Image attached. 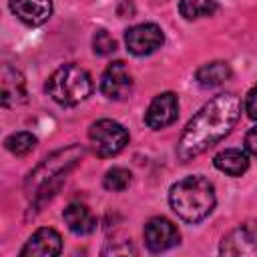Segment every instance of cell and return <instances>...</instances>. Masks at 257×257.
<instances>
[{
  "mask_svg": "<svg viewBox=\"0 0 257 257\" xmlns=\"http://www.w3.org/2000/svg\"><path fill=\"white\" fill-rule=\"evenodd\" d=\"M213 165L221 173H225L229 177H241L249 169V157H247V151H241V149H225V151H221V153L215 155Z\"/></svg>",
  "mask_w": 257,
  "mask_h": 257,
  "instance_id": "obj_15",
  "label": "cell"
},
{
  "mask_svg": "<svg viewBox=\"0 0 257 257\" xmlns=\"http://www.w3.org/2000/svg\"><path fill=\"white\" fill-rule=\"evenodd\" d=\"M88 139L92 143V149L98 157H114L128 145V131L112 120V118H100L90 124Z\"/></svg>",
  "mask_w": 257,
  "mask_h": 257,
  "instance_id": "obj_5",
  "label": "cell"
},
{
  "mask_svg": "<svg viewBox=\"0 0 257 257\" xmlns=\"http://www.w3.org/2000/svg\"><path fill=\"white\" fill-rule=\"evenodd\" d=\"M84 149L78 147V145H70L68 149H62V151H56L52 153L50 157H46L26 179L24 183V189L28 195L36 197L38 191H42L46 185L50 183H56V181H62L66 171L72 169L76 165V161H80Z\"/></svg>",
  "mask_w": 257,
  "mask_h": 257,
  "instance_id": "obj_4",
  "label": "cell"
},
{
  "mask_svg": "<svg viewBox=\"0 0 257 257\" xmlns=\"http://www.w3.org/2000/svg\"><path fill=\"white\" fill-rule=\"evenodd\" d=\"M143 233H145V245L153 253L167 251V249L175 247L179 243V239H181L177 225L173 221H169L167 217H153V219H149Z\"/></svg>",
  "mask_w": 257,
  "mask_h": 257,
  "instance_id": "obj_8",
  "label": "cell"
},
{
  "mask_svg": "<svg viewBox=\"0 0 257 257\" xmlns=\"http://www.w3.org/2000/svg\"><path fill=\"white\" fill-rule=\"evenodd\" d=\"M0 94H2V106L4 108H12L18 106L26 100V82L24 76L12 68V66H2V74H0Z\"/></svg>",
  "mask_w": 257,
  "mask_h": 257,
  "instance_id": "obj_13",
  "label": "cell"
},
{
  "mask_svg": "<svg viewBox=\"0 0 257 257\" xmlns=\"http://www.w3.org/2000/svg\"><path fill=\"white\" fill-rule=\"evenodd\" d=\"M163 42H165V34L161 26H157L155 22H143V24L131 26L124 32V44L128 52L135 56L153 54L163 46Z\"/></svg>",
  "mask_w": 257,
  "mask_h": 257,
  "instance_id": "obj_6",
  "label": "cell"
},
{
  "mask_svg": "<svg viewBox=\"0 0 257 257\" xmlns=\"http://www.w3.org/2000/svg\"><path fill=\"white\" fill-rule=\"evenodd\" d=\"M10 10L26 26H40L52 14V0H10Z\"/></svg>",
  "mask_w": 257,
  "mask_h": 257,
  "instance_id": "obj_12",
  "label": "cell"
},
{
  "mask_svg": "<svg viewBox=\"0 0 257 257\" xmlns=\"http://www.w3.org/2000/svg\"><path fill=\"white\" fill-rule=\"evenodd\" d=\"M219 253L231 257H257V223H243L231 229L223 237Z\"/></svg>",
  "mask_w": 257,
  "mask_h": 257,
  "instance_id": "obj_7",
  "label": "cell"
},
{
  "mask_svg": "<svg viewBox=\"0 0 257 257\" xmlns=\"http://www.w3.org/2000/svg\"><path fill=\"white\" fill-rule=\"evenodd\" d=\"M4 147H6V151H10L16 157H24L36 147V137L32 133H28V131L12 133L10 137H6Z\"/></svg>",
  "mask_w": 257,
  "mask_h": 257,
  "instance_id": "obj_18",
  "label": "cell"
},
{
  "mask_svg": "<svg viewBox=\"0 0 257 257\" xmlns=\"http://www.w3.org/2000/svg\"><path fill=\"white\" fill-rule=\"evenodd\" d=\"M195 78H197V82L201 86L213 88V86H219V84H223V82H227L231 78V66L225 60H213V62L203 64L197 70Z\"/></svg>",
  "mask_w": 257,
  "mask_h": 257,
  "instance_id": "obj_16",
  "label": "cell"
},
{
  "mask_svg": "<svg viewBox=\"0 0 257 257\" xmlns=\"http://www.w3.org/2000/svg\"><path fill=\"white\" fill-rule=\"evenodd\" d=\"M92 50L98 56H108L116 50V40L106 30H96L92 36Z\"/></svg>",
  "mask_w": 257,
  "mask_h": 257,
  "instance_id": "obj_20",
  "label": "cell"
},
{
  "mask_svg": "<svg viewBox=\"0 0 257 257\" xmlns=\"http://www.w3.org/2000/svg\"><path fill=\"white\" fill-rule=\"evenodd\" d=\"M100 90L106 98H112V100H122L131 94L133 76L122 60H114L106 66L100 78Z\"/></svg>",
  "mask_w": 257,
  "mask_h": 257,
  "instance_id": "obj_9",
  "label": "cell"
},
{
  "mask_svg": "<svg viewBox=\"0 0 257 257\" xmlns=\"http://www.w3.org/2000/svg\"><path fill=\"white\" fill-rule=\"evenodd\" d=\"M46 92L62 106H74L90 96L92 78L78 64H62L48 76Z\"/></svg>",
  "mask_w": 257,
  "mask_h": 257,
  "instance_id": "obj_3",
  "label": "cell"
},
{
  "mask_svg": "<svg viewBox=\"0 0 257 257\" xmlns=\"http://www.w3.org/2000/svg\"><path fill=\"white\" fill-rule=\"evenodd\" d=\"M177 114H179L177 94L175 92H161L151 100V104L145 112V122L153 131H161V128L173 124L177 120Z\"/></svg>",
  "mask_w": 257,
  "mask_h": 257,
  "instance_id": "obj_10",
  "label": "cell"
},
{
  "mask_svg": "<svg viewBox=\"0 0 257 257\" xmlns=\"http://www.w3.org/2000/svg\"><path fill=\"white\" fill-rule=\"evenodd\" d=\"M245 151L253 157H257V126L249 128L245 135Z\"/></svg>",
  "mask_w": 257,
  "mask_h": 257,
  "instance_id": "obj_22",
  "label": "cell"
},
{
  "mask_svg": "<svg viewBox=\"0 0 257 257\" xmlns=\"http://www.w3.org/2000/svg\"><path fill=\"white\" fill-rule=\"evenodd\" d=\"M62 249V237L50 227H42L30 235L20 251V257H54Z\"/></svg>",
  "mask_w": 257,
  "mask_h": 257,
  "instance_id": "obj_11",
  "label": "cell"
},
{
  "mask_svg": "<svg viewBox=\"0 0 257 257\" xmlns=\"http://www.w3.org/2000/svg\"><path fill=\"white\" fill-rule=\"evenodd\" d=\"M245 112L251 120H257V84L251 86L245 96Z\"/></svg>",
  "mask_w": 257,
  "mask_h": 257,
  "instance_id": "obj_21",
  "label": "cell"
},
{
  "mask_svg": "<svg viewBox=\"0 0 257 257\" xmlns=\"http://www.w3.org/2000/svg\"><path fill=\"white\" fill-rule=\"evenodd\" d=\"M217 10L215 0H181L179 2V12L185 20H197L211 16Z\"/></svg>",
  "mask_w": 257,
  "mask_h": 257,
  "instance_id": "obj_17",
  "label": "cell"
},
{
  "mask_svg": "<svg viewBox=\"0 0 257 257\" xmlns=\"http://www.w3.org/2000/svg\"><path fill=\"white\" fill-rule=\"evenodd\" d=\"M171 209L187 223L203 221L215 207V189L213 185L201 177L191 175L177 181L169 191Z\"/></svg>",
  "mask_w": 257,
  "mask_h": 257,
  "instance_id": "obj_2",
  "label": "cell"
},
{
  "mask_svg": "<svg viewBox=\"0 0 257 257\" xmlns=\"http://www.w3.org/2000/svg\"><path fill=\"white\" fill-rule=\"evenodd\" d=\"M131 179H133V175H131L128 169H124V167H112V169L106 171V175L102 179V185H104L106 191L120 193V191L128 189Z\"/></svg>",
  "mask_w": 257,
  "mask_h": 257,
  "instance_id": "obj_19",
  "label": "cell"
},
{
  "mask_svg": "<svg viewBox=\"0 0 257 257\" xmlns=\"http://www.w3.org/2000/svg\"><path fill=\"white\" fill-rule=\"evenodd\" d=\"M241 116V98L233 92H221L205 102L199 112L187 122L179 145L177 157L187 163L207 149L225 139Z\"/></svg>",
  "mask_w": 257,
  "mask_h": 257,
  "instance_id": "obj_1",
  "label": "cell"
},
{
  "mask_svg": "<svg viewBox=\"0 0 257 257\" xmlns=\"http://www.w3.org/2000/svg\"><path fill=\"white\" fill-rule=\"evenodd\" d=\"M62 219L66 223V227L74 233V235H88L96 229V217L90 213V209L82 203H70L64 213Z\"/></svg>",
  "mask_w": 257,
  "mask_h": 257,
  "instance_id": "obj_14",
  "label": "cell"
}]
</instances>
